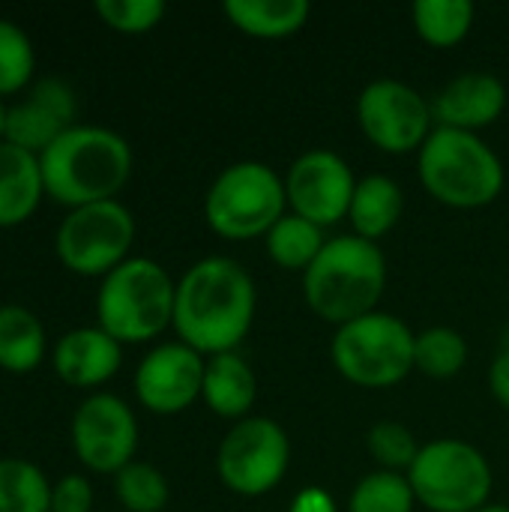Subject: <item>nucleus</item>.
Segmentation results:
<instances>
[{
  "label": "nucleus",
  "mask_w": 509,
  "mask_h": 512,
  "mask_svg": "<svg viewBox=\"0 0 509 512\" xmlns=\"http://www.w3.org/2000/svg\"><path fill=\"white\" fill-rule=\"evenodd\" d=\"M402 213H405V192L393 177L369 174L357 180L351 210H348V219L357 237L378 243L399 225Z\"/></svg>",
  "instance_id": "obj_20"
},
{
  "label": "nucleus",
  "mask_w": 509,
  "mask_h": 512,
  "mask_svg": "<svg viewBox=\"0 0 509 512\" xmlns=\"http://www.w3.org/2000/svg\"><path fill=\"white\" fill-rule=\"evenodd\" d=\"M45 357V327L36 312L18 303L0 306V369L12 375L33 372Z\"/></svg>",
  "instance_id": "obj_22"
},
{
  "label": "nucleus",
  "mask_w": 509,
  "mask_h": 512,
  "mask_svg": "<svg viewBox=\"0 0 509 512\" xmlns=\"http://www.w3.org/2000/svg\"><path fill=\"white\" fill-rule=\"evenodd\" d=\"M411 18L423 42L432 48H453L471 33L477 9L471 0H417Z\"/></svg>",
  "instance_id": "obj_24"
},
{
  "label": "nucleus",
  "mask_w": 509,
  "mask_h": 512,
  "mask_svg": "<svg viewBox=\"0 0 509 512\" xmlns=\"http://www.w3.org/2000/svg\"><path fill=\"white\" fill-rule=\"evenodd\" d=\"M468 363V342L453 327H429L414 339V366L426 378L447 381Z\"/></svg>",
  "instance_id": "obj_26"
},
{
  "label": "nucleus",
  "mask_w": 509,
  "mask_h": 512,
  "mask_svg": "<svg viewBox=\"0 0 509 512\" xmlns=\"http://www.w3.org/2000/svg\"><path fill=\"white\" fill-rule=\"evenodd\" d=\"M0 512H51V483L39 465L18 456L0 459Z\"/></svg>",
  "instance_id": "obj_25"
},
{
  "label": "nucleus",
  "mask_w": 509,
  "mask_h": 512,
  "mask_svg": "<svg viewBox=\"0 0 509 512\" xmlns=\"http://www.w3.org/2000/svg\"><path fill=\"white\" fill-rule=\"evenodd\" d=\"M3 132H6V105L0 99V141H3Z\"/></svg>",
  "instance_id": "obj_35"
},
{
  "label": "nucleus",
  "mask_w": 509,
  "mask_h": 512,
  "mask_svg": "<svg viewBox=\"0 0 509 512\" xmlns=\"http://www.w3.org/2000/svg\"><path fill=\"white\" fill-rule=\"evenodd\" d=\"M45 195L39 156L0 141V228L27 222Z\"/></svg>",
  "instance_id": "obj_19"
},
{
  "label": "nucleus",
  "mask_w": 509,
  "mask_h": 512,
  "mask_svg": "<svg viewBox=\"0 0 509 512\" xmlns=\"http://www.w3.org/2000/svg\"><path fill=\"white\" fill-rule=\"evenodd\" d=\"M291 468V438L270 417H246L234 423L216 450V474L222 486L240 498H261L282 486Z\"/></svg>",
  "instance_id": "obj_10"
},
{
  "label": "nucleus",
  "mask_w": 509,
  "mask_h": 512,
  "mask_svg": "<svg viewBox=\"0 0 509 512\" xmlns=\"http://www.w3.org/2000/svg\"><path fill=\"white\" fill-rule=\"evenodd\" d=\"M312 6L306 0H228V21L255 39H285L303 30Z\"/></svg>",
  "instance_id": "obj_21"
},
{
  "label": "nucleus",
  "mask_w": 509,
  "mask_h": 512,
  "mask_svg": "<svg viewBox=\"0 0 509 512\" xmlns=\"http://www.w3.org/2000/svg\"><path fill=\"white\" fill-rule=\"evenodd\" d=\"M255 282L249 270L225 255L195 261L177 279L174 333L201 357L237 351L255 321Z\"/></svg>",
  "instance_id": "obj_1"
},
{
  "label": "nucleus",
  "mask_w": 509,
  "mask_h": 512,
  "mask_svg": "<svg viewBox=\"0 0 509 512\" xmlns=\"http://www.w3.org/2000/svg\"><path fill=\"white\" fill-rule=\"evenodd\" d=\"M288 512H339V507H336L330 492H324L318 486H309V489L297 492V498L291 501Z\"/></svg>",
  "instance_id": "obj_33"
},
{
  "label": "nucleus",
  "mask_w": 509,
  "mask_h": 512,
  "mask_svg": "<svg viewBox=\"0 0 509 512\" xmlns=\"http://www.w3.org/2000/svg\"><path fill=\"white\" fill-rule=\"evenodd\" d=\"M177 282L153 261L132 255L114 267L96 291V321L120 345H138L162 336L174 324Z\"/></svg>",
  "instance_id": "obj_5"
},
{
  "label": "nucleus",
  "mask_w": 509,
  "mask_h": 512,
  "mask_svg": "<svg viewBox=\"0 0 509 512\" xmlns=\"http://www.w3.org/2000/svg\"><path fill=\"white\" fill-rule=\"evenodd\" d=\"M135 243V216L117 198L75 207L54 234L57 261L78 276H108L129 261Z\"/></svg>",
  "instance_id": "obj_9"
},
{
  "label": "nucleus",
  "mask_w": 509,
  "mask_h": 512,
  "mask_svg": "<svg viewBox=\"0 0 509 512\" xmlns=\"http://www.w3.org/2000/svg\"><path fill=\"white\" fill-rule=\"evenodd\" d=\"M285 213V177L255 159L228 165L204 195V219L210 231L225 240L267 237Z\"/></svg>",
  "instance_id": "obj_7"
},
{
  "label": "nucleus",
  "mask_w": 509,
  "mask_h": 512,
  "mask_svg": "<svg viewBox=\"0 0 509 512\" xmlns=\"http://www.w3.org/2000/svg\"><path fill=\"white\" fill-rule=\"evenodd\" d=\"M387 288V255L378 243L342 234L324 243L321 255L303 273L306 306L327 324H351L378 303Z\"/></svg>",
  "instance_id": "obj_3"
},
{
  "label": "nucleus",
  "mask_w": 509,
  "mask_h": 512,
  "mask_svg": "<svg viewBox=\"0 0 509 512\" xmlns=\"http://www.w3.org/2000/svg\"><path fill=\"white\" fill-rule=\"evenodd\" d=\"M417 174L423 189L456 210H477L504 192V162L477 135L435 126L417 153Z\"/></svg>",
  "instance_id": "obj_4"
},
{
  "label": "nucleus",
  "mask_w": 509,
  "mask_h": 512,
  "mask_svg": "<svg viewBox=\"0 0 509 512\" xmlns=\"http://www.w3.org/2000/svg\"><path fill=\"white\" fill-rule=\"evenodd\" d=\"M123 345L108 336L99 324L96 327H75L63 333L51 351L54 375L78 390H93L111 381L120 372Z\"/></svg>",
  "instance_id": "obj_17"
},
{
  "label": "nucleus",
  "mask_w": 509,
  "mask_h": 512,
  "mask_svg": "<svg viewBox=\"0 0 509 512\" xmlns=\"http://www.w3.org/2000/svg\"><path fill=\"white\" fill-rule=\"evenodd\" d=\"M93 486L81 474H66L51 486V512H90Z\"/></svg>",
  "instance_id": "obj_32"
},
{
  "label": "nucleus",
  "mask_w": 509,
  "mask_h": 512,
  "mask_svg": "<svg viewBox=\"0 0 509 512\" xmlns=\"http://www.w3.org/2000/svg\"><path fill=\"white\" fill-rule=\"evenodd\" d=\"M357 123L360 132L384 153H420L435 129L432 99L405 81L378 78L357 96Z\"/></svg>",
  "instance_id": "obj_11"
},
{
  "label": "nucleus",
  "mask_w": 509,
  "mask_h": 512,
  "mask_svg": "<svg viewBox=\"0 0 509 512\" xmlns=\"http://www.w3.org/2000/svg\"><path fill=\"white\" fill-rule=\"evenodd\" d=\"M75 114L78 99L72 84L57 75H45L30 84L21 102L6 108L3 141L39 156L48 144H54L66 129L75 126Z\"/></svg>",
  "instance_id": "obj_15"
},
{
  "label": "nucleus",
  "mask_w": 509,
  "mask_h": 512,
  "mask_svg": "<svg viewBox=\"0 0 509 512\" xmlns=\"http://www.w3.org/2000/svg\"><path fill=\"white\" fill-rule=\"evenodd\" d=\"M201 399L216 417L240 423L252 417L249 411L255 408L258 399V378L237 351L207 357Z\"/></svg>",
  "instance_id": "obj_18"
},
{
  "label": "nucleus",
  "mask_w": 509,
  "mask_h": 512,
  "mask_svg": "<svg viewBox=\"0 0 509 512\" xmlns=\"http://www.w3.org/2000/svg\"><path fill=\"white\" fill-rule=\"evenodd\" d=\"M354 189L357 177L351 165L333 150H306L285 174L288 210L318 228H330L348 216Z\"/></svg>",
  "instance_id": "obj_13"
},
{
  "label": "nucleus",
  "mask_w": 509,
  "mask_h": 512,
  "mask_svg": "<svg viewBox=\"0 0 509 512\" xmlns=\"http://www.w3.org/2000/svg\"><path fill=\"white\" fill-rule=\"evenodd\" d=\"M114 495L123 512H162L168 507L171 489L156 465L135 459L114 474Z\"/></svg>",
  "instance_id": "obj_27"
},
{
  "label": "nucleus",
  "mask_w": 509,
  "mask_h": 512,
  "mask_svg": "<svg viewBox=\"0 0 509 512\" xmlns=\"http://www.w3.org/2000/svg\"><path fill=\"white\" fill-rule=\"evenodd\" d=\"M414 498L429 512H477L492 495V465L468 441L441 438L423 444L408 468Z\"/></svg>",
  "instance_id": "obj_8"
},
{
  "label": "nucleus",
  "mask_w": 509,
  "mask_h": 512,
  "mask_svg": "<svg viewBox=\"0 0 509 512\" xmlns=\"http://www.w3.org/2000/svg\"><path fill=\"white\" fill-rule=\"evenodd\" d=\"M417 498L405 474L372 471L366 474L348 501V512H414Z\"/></svg>",
  "instance_id": "obj_28"
},
{
  "label": "nucleus",
  "mask_w": 509,
  "mask_h": 512,
  "mask_svg": "<svg viewBox=\"0 0 509 512\" xmlns=\"http://www.w3.org/2000/svg\"><path fill=\"white\" fill-rule=\"evenodd\" d=\"M204 366L195 348L177 342H162L144 354L135 369V396L138 402L159 417L183 414L201 399L204 390Z\"/></svg>",
  "instance_id": "obj_14"
},
{
  "label": "nucleus",
  "mask_w": 509,
  "mask_h": 512,
  "mask_svg": "<svg viewBox=\"0 0 509 512\" xmlns=\"http://www.w3.org/2000/svg\"><path fill=\"white\" fill-rule=\"evenodd\" d=\"M411 327L390 312H369L351 324L336 327L330 360L336 372L363 390H390L402 384L414 366Z\"/></svg>",
  "instance_id": "obj_6"
},
{
  "label": "nucleus",
  "mask_w": 509,
  "mask_h": 512,
  "mask_svg": "<svg viewBox=\"0 0 509 512\" xmlns=\"http://www.w3.org/2000/svg\"><path fill=\"white\" fill-rule=\"evenodd\" d=\"M366 447L369 456L378 462V471H396V474H408V468L420 453V444L411 435V429L396 420L375 423L366 435Z\"/></svg>",
  "instance_id": "obj_30"
},
{
  "label": "nucleus",
  "mask_w": 509,
  "mask_h": 512,
  "mask_svg": "<svg viewBox=\"0 0 509 512\" xmlns=\"http://www.w3.org/2000/svg\"><path fill=\"white\" fill-rule=\"evenodd\" d=\"M507 108V84L492 72H462L432 99L435 126L480 132Z\"/></svg>",
  "instance_id": "obj_16"
},
{
  "label": "nucleus",
  "mask_w": 509,
  "mask_h": 512,
  "mask_svg": "<svg viewBox=\"0 0 509 512\" xmlns=\"http://www.w3.org/2000/svg\"><path fill=\"white\" fill-rule=\"evenodd\" d=\"M45 195L69 210L111 201L132 174L129 141L93 123H75L39 153Z\"/></svg>",
  "instance_id": "obj_2"
},
{
  "label": "nucleus",
  "mask_w": 509,
  "mask_h": 512,
  "mask_svg": "<svg viewBox=\"0 0 509 512\" xmlns=\"http://www.w3.org/2000/svg\"><path fill=\"white\" fill-rule=\"evenodd\" d=\"M477 512H509L507 504H486L483 510H477Z\"/></svg>",
  "instance_id": "obj_36"
},
{
  "label": "nucleus",
  "mask_w": 509,
  "mask_h": 512,
  "mask_svg": "<svg viewBox=\"0 0 509 512\" xmlns=\"http://www.w3.org/2000/svg\"><path fill=\"white\" fill-rule=\"evenodd\" d=\"M72 450L93 474H117L135 462L138 420L114 393L87 396L72 414Z\"/></svg>",
  "instance_id": "obj_12"
},
{
  "label": "nucleus",
  "mask_w": 509,
  "mask_h": 512,
  "mask_svg": "<svg viewBox=\"0 0 509 512\" xmlns=\"http://www.w3.org/2000/svg\"><path fill=\"white\" fill-rule=\"evenodd\" d=\"M264 243H267V255L273 258L276 267L306 273L312 267V261L321 255L327 237H324V228H318L315 222H309V219H303V216L288 210L267 231Z\"/></svg>",
  "instance_id": "obj_23"
},
{
  "label": "nucleus",
  "mask_w": 509,
  "mask_h": 512,
  "mask_svg": "<svg viewBox=\"0 0 509 512\" xmlns=\"http://www.w3.org/2000/svg\"><path fill=\"white\" fill-rule=\"evenodd\" d=\"M36 48L27 30L9 18H0V96H15L33 84Z\"/></svg>",
  "instance_id": "obj_29"
},
{
  "label": "nucleus",
  "mask_w": 509,
  "mask_h": 512,
  "mask_svg": "<svg viewBox=\"0 0 509 512\" xmlns=\"http://www.w3.org/2000/svg\"><path fill=\"white\" fill-rule=\"evenodd\" d=\"M489 387H492V396L504 405L509 411V348L504 345V351L492 360V369H489Z\"/></svg>",
  "instance_id": "obj_34"
},
{
  "label": "nucleus",
  "mask_w": 509,
  "mask_h": 512,
  "mask_svg": "<svg viewBox=\"0 0 509 512\" xmlns=\"http://www.w3.org/2000/svg\"><path fill=\"white\" fill-rule=\"evenodd\" d=\"M96 15L117 33L138 36L165 18L162 0H96Z\"/></svg>",
  "instance_id": "obj_31"
}]
</instances>
